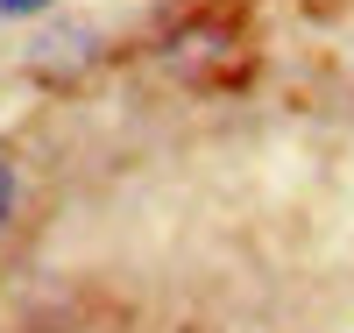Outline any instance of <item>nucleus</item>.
<instances>
[{
	"instance_id": "nucleus-1",
	"label": "nucleus",
	"mask_w": 354,
	"mask_h": 333,
	"mask_svg": "<svg viewBox=\"0 0 354 333\" xmlns=\"http://www.w3.org/2000/svg\"><path fill=\"white\" fill-rule=\"evenodd\" d=\"M227 43H234V36H227L220 21H198V28H177V36L163 43V64H170V71H205V64H213V57H220Z\"/></svg>"
},
{
	"instance_id": "nucleus-2",
	"label": "nucleus",
	"mask_w": 354,
	"mask_h": 333,
	"mask_svg": "<svg viewBox=\"0 0 354 333\" xmlns=\"http://www.w3.org/2000/svg\"><path fill=\"white\" fill-rule=\"evenodd\" d=\"M8 199H15V170H8V156H0V220H8Z\"/></svg>"
},
{
	"instance_id": "nucleus-3",
	"label": "nucleus",
	"mask_w": 354,
	"mask_h": 333,
	"mask_svg": "<svg viewBox=\"0 0 354 333\" xmlns=\"http://www.w3.org/2000/svg\"><path fill=\"white\" fill-rule=\"evenodd\" d=\"M36 8H50V0H0V15H36Z\"/></svg>"
}]
</instances>
